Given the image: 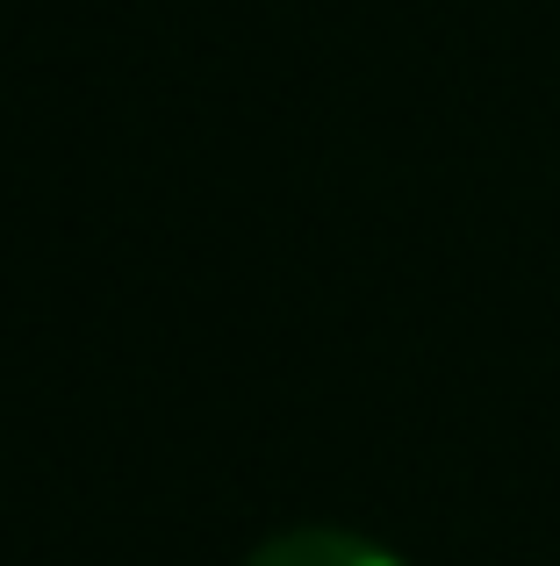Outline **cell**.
I'll return each instance as SVG.
<instances>
[{"instance_id": "6da1fadb", "label": "cell", "mask_w": 560, "mask_h": 566, "mask_svg": "<svg viewBox=\"0 0 560 566\" xmlns=\"http://www.w3.org/2000/svg\"><path fill=\"white\" fill-rule=\"evenodd\" d=\"M245 566H403V559L374 538H352V531H280Z\"/></svg>"}]
</instances>
